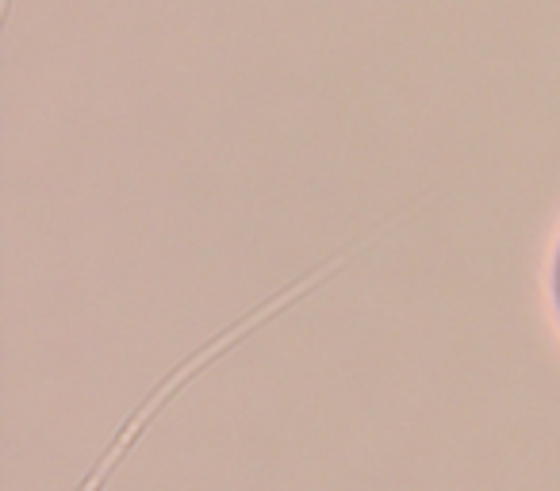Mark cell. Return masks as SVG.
Returning a JSON list of instances; mask_svg holds the SVG:
<instances>
[{"label": "cell", "mask_w": 560, "mask_h": 491, "mask_svg": "<svg viewBox=\"0 0 560 491\" xmlns=\"http://www.w3.org/2000/svg\"><path fill=\"white\" fill-rule=\"evenodd\" d=\"M549 300H552V312H557V323H560V242H557V254H552V269H549Z\"/></svg>", "instance_id": "cell-1"}]
</instances>
